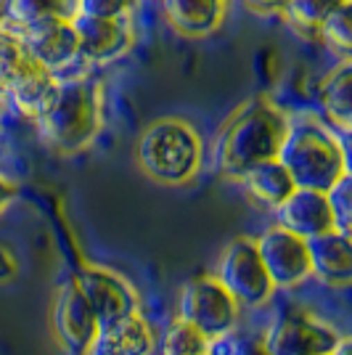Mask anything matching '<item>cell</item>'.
I'll return each mask as SVG.
<instances>
[{"mask_svg": "<svg viewBox=\"0 0 352 355\" xmlns=\"http://www.w3.org/2000/svg\"><path fill=\"white\" fill-rule=\"evenodd\" d=\"M328 207H331V218H334V228L339 234L350 236V215H352V178H342L334 189L326 191Z\"/></svg>", "mask_w": 352, "mask_h": 355, "instance_id": "cell-25", "label": "cell"}, {"mask_svg": "<svg viewBox=\"0 0 352 355\" xmlns=\"http://www.w3.org/2000/svg\"><path fill=\"white\" fill-rule=\"evenodd\" d=\"M53 331L67 350L74 355H88L90 345L96 340L98 321L88 308L85 297L80 295L77 284L67 282L56 295L53 302Z\"/></svg>", "mask_w": 352, "mask_h": 355, "instance_id": "cell-11", "label": "cell"}, {"mask_svg": "<svg viewBox=\"0 0 352 355\" xmlns=\"http://www.w3.org/2000/svg\"><path fill=\"white\" fill-rule=\"evenodd\" d=\"M30 61L32 59L27 56V51H24L21 40L16 37L14 32H8L0 27V98H3L6 88L14 83L16 74L21 72Z\"/></svg>", "mask_w": 352, "mask_h": 355, "instance_id": "cell-22", "label": "cell"}, {"mask_svg": "<svg viewBox=\"0 0 352 355\" xmlns=\"http://www.w3.org/2000/svg\"><path fill=\"white\" fill-rule=\"evenodd\" d=\"M215 279L225 286L238 308H260L273 295V284L265 273L254 239L236 236L220 254Z\"/></svg>", "mask_w": 352, "mask_h": 355, "instance_id": "cell-6", "label": "cell"}, {"mask_svg": "<svg viewBox=\"0 0 352 355\" xmlns=\"http://www.w3.org/2000/svg\"><path fill=\"white\" fill-rule=\"evenodd\" d=\"M8 30V27H3ZM14 32L16 37L21 40L27 56L35 64H40L48 72H61L67 67H72L74 61L80 59L77 51V35H74L72 21H40L32 27H21V30H8Z\"/></svg>", "mask_w": 352, "mask_h": 355, "instance_id": "cell-10", "label": "cell"}, {"mask_svg": "<svg viewBox=\"0 0 352 355\" xmlns=\"http://www.w3.org/2000/svg\"><path fill=\"white\" fill-rule=\"evenodd\" d=\"M228 0H161L167 24L183 37H206L220 30Z\"/></svg>", "mask_w": 352, "mask_h": 355, "instance_id": "cell-17", "label": "cell"}, {"mask_svg": "<svg viewBox=\"0 0 352 355\" xmlns=\"http://www.w3.org/2000/svg\"><path fill=\"white\" fill-rule=\"evenodd\" d=\"M135 0H77V16H93V19H127Z\"/></svg>", "mask_w": 352, "mask_h": 355, "instance_id": "cell-26", "label": "cell"}, {"mask_svg": "<svg viewBox=\"0 0 352 355\" xmlns=\"http://www.w3.org/2000/svg\"><path fill=\"white\" fill-rule=\"evenodd\" d=\"M177 318L193 326L206 340H222L234 334L238 324V305L215 276H193L183 284L177 300Z\"/></svg>", "mask_w": 352, "mask_h": 355, "instance_id": "cell-5", "label": "cell"}, {"mask_svg": "<svg viewBox=\"0 0 352 355\" xmlns=\"http://www.w3.org/2000/svg\"><path fill=\"white\" fill-rule=\"evenodd\" d=\"M279 225L299 239H315L334 228L331 207L323 191H308V189H294V193L276 209Z\"/></svg>", "mask_w": 352, "mask_h": 355, "instance_id": "cell-13", "label": "cell"}, {"mask_svg": "<svg viewBox=\"0 0 352 355\" xmlns=\"http://www.w3.org/2000/svg\"><path fill=\"white\" fill-rule=\"evenodd\" d=\"M135 159L161 186L191 183L202 167V138L186 119H154L135 144Z\"/></svg>", "mask_w": 352, "mask_h": 355, "instance_id": "cell-4", "label": "cell"}, {"mask_svg": "<svg viewBox=\"0 0 352 355\" xmlns=\"http://www.w3.org/2000/svg\"><path fill=\"white\" fill-rule=\"evenodd\" d=\"M85 297L88 308L93 311L98 326L117 321L132 313H141V300L127 279H122L117 270L103 266H82L72 279Z\"/></svg>", "mask_w": 352, "mask_h": 355, "instance_id": "cell-8", "label": "cell"}, {"mask_svg": "<svg viewBox=\"0 0 352 355\" xmlns=\"http://www.w3.org/2000/svg\"><path fill=\"white\" fill-rule=\"evenodd\" d=\"M206 345H209L206 337H202L193 326L183 324L177 318L175 324L164 331L161 355H206Z\"/></svg>", "mask_w": 352, "mask_h": 355, "instance_id": "cell-23", "label": "cell"}, {"mask_svg": "<svg viewBox=\"0 0 352 355\" xmlns=\"http://www.w3.org/2000/svg\"><path fill=\"white\" fill-rule=\"evenodd\" d=\"M157 337L141 313L101 324L88 355H151Z\"/></svg>", "mask_w": 352, "mask_h": 355, "instance_id": "cell-14", "label": "cell"}, {"mask_svg": "<svg viewBox=\"0 0 352 355\" xmlns=\"http://www.w3.org/2000/svg\"><path fill=\"white\" fill-rule=\"evenodd\" d=\"M342 334L302 311H283L265 331L267 355H331Z\"/></svg>", "mask_w": 352, "mask_h": 355, "instance_id": "cell-7", "label": "cell"}, {"mask_svg": "<svg viewBox=\"0 0 352 355\" xmlns=\"http://www.w3.org/2000/svg\"><path fill=\"white\" fill-rule=\"evenodd\" d=\"M352 0H292L283 11V21L294 27L302 35H315L318 27L328 19L331 14H337L339 8L350 6Z\"/></svg>", "mask_w": 352, "mask_h": 355, "instance_id": "cell-21", "label": "cell"}, {"mask_svg": "<svg viewBox=\"0 0 352 355\" xmlns=\"http://www.w3.org/2000/svg\"><path fill=\"white\" fill-rule=\"evenodd\" d=\"M279 162L286 167L297 189L328 191L342 178L350 175L347 154L339 138L315 119L292 122L289 135L281 146Z\"/></svg>", "mask_w": 352, "mask_h": 355, "instance_id": "cell-3", "label": "cell"}, {"mask_svg": "<svg viewBox=\"0 0 352 355\" xmlns=\"http://www.w3.org/2000/svg\"><path fill=\"white\" fill-rule=\"evenodd\" d=\"M80 14L77 0H8L6 3V21L3 27L8 30H21L40 21H74Z\"/></svg>", "mask_w": 352, "mask_h": 355, "instance_id": "cell-19", "label": "cell"}, {"mask_svg": "<svg viewBox=\"0 0 352 355\" xmlns=\"http://www.w3.org/2000/svg\"><path fill=\"white\" fill-rule=\"evenodd\" d=\"M56 88H59L56 74L43 69L40 64L30 61V64L14 77V83L6 88L3 101H8L11 109H16L21 117L37 122L40 114L48 109V104L53 101Z\"/></svg>", "mask_w": 352, "mask_h": 355, "instance_id": "cell-16", "label": "cell"}, {"mask_svg": "<svg viewBox=\"0 0 352 355\" xmlns=\"http://www.w3.org/2000/svg\"><path fill=\"white\" fill-rule=\"evenodd\" d=\"M331 355H352V345H350V340H347V337H342L337 347L331 350Z\"/></svg>", "mask_w": 352, "mask_h": 355, "instance_id": "cell-31", "label": "cell"}, {"mask_svg": "<svg viewBox=\"0 0 352 355\" xmlns=\"http://www.w3.org/2000/svg\"><path fill=\"white\" fill-rule=\"evenodd\" d=\"M72 27L77 35L80 59L93 61V64L114 61L132 48V27L127 19L74 16Z\"/></svg>", "mask_w": 352, "mask_h": 355, "instance_id": "cell-12", "label": "cell"}, {"mask_svg": "<svg viewBox=\"0 0 352 355\" xmlns=\"http://www.w3.org/2000/svg\"><path fill=\"white\" fill-rule=\"evenodd\" d=\"M103 83L96 74H82L59 83L37 128L45 144L59 154H77L101 133Z\"/></svg>", "mask_w": 352, "mask_h": 355, "instance_id": "cell-2", "label": "cell"}, {"mask_svg": "<svg viewBox=\"0 0 352 355\" xmlns=\"http://www.w3.org/2000/svg\"><path fill=\"white\" fill-rule=\"evenodd\" d=\"M350 77H352L350 59H342L331 72L323 77L321 85H318V104H321L323 114L342 133L350 130V117H352Z\"/></svg>", "mask_w": 352, "mask_h": 355, "instance_id": "cell-18", "label": "cell"}, {"mask_svg": "<svg viewBox=\"0 0 352 355\" xmlns=\"http://www.w3.org/2000/svg\"><path fill=\"white\" fill-rule=\"evenodd\" d=\"M16 276V257L6 247H0V284L11 282Z\"/></svg>", "mask_w": 352, "mask_h": 355, "instance_id": "cell-28", "label": "cell"}, {"mask_svg": "<svg viewBox=\"0 0 352 355\" xmlns=\"http://www.w3.org/2000/svg\"><path fill=\"white\" fill-rule=\"evenodd\" d=\"M289 128L292 117L265 96L241 104L225 119L218 135L215 144L218 170L225 178L241 180L254 167L279 159Z\"/></svg>", "mask_w": 352, "mask_h": 355, "instance_id": "cell-1", "label": "cell"}, {"mask_svg": "<svg viewBox=\"0 0 352 355\" xmlns=\"http://www.w3.org/2000/svg\"><path fill=\"white\" fill-rule=\"evenodd\" d=\"M265 273L273 284V289H294L310 279L308 241L283 231L281 225L267 228L254 239Z\"/></svg>", "mask_w": 352, "mask_h": 355, "instance_id": "cell-9", "label": "cell"}, {"mask_svg": "<svg viewBox=\"0 0 352 355\" xmlns=\"http://www.w3.org/2000/svg\"><path fill=\"white\" fill-rule=\"evenodd\" d=\"M315 37H321L326 48H331L342 59H347V56H350V45H352L350 6H344V8H339L337 14L328 16L321 27H318Z\"/></svg>", "mask_w": 352, "mask_h": 355, "instance_id": "cell-24", "label": "cell"}, {"mask_svg": "<svg viewBox=\"0 0 352 355\" xmlns=\"http://www.w3.org/2000/svg\"><path fill=\"white\" fill-rule=\"evenodd\" d=\"M310 276H318L326 286L344 289L352 282V244L347 234L328 231L308 239Z\"/></svg>", "mask_w": 352, "mask_h": 355, "instance_id": "cell-15", "label": "cell"}, {"mask_svg": "<svg viewBox=\"0 0 352 355\" xmlns=\"http://www.w3.org/2000/svg\"><path fill=\"white\" fill-rule=\"evenodd\" d=\"M16 193H19V189H16L14 183L8 180V178H3L0 175V212L8 207L11 202L16 199Z\"/></svg>", "mask_w": 352, "mask_h": 355, "instance_id": "cell-29", "label": "cell"}, {"mask_svg": "<svg viewBox=\"0 0 352 355\" xmlns=\"http://www.w3.org/2000/svg\"><path fill=\"white\" fill-rule=\"evenodd\" d=\"M292 0H244V6L254 14H283Z\"/></svg>", "mask_w": 352, "mask_h": 355, "instance_id": "cell-27", "label": "cell"}, {"mask_svg": "<svg viewBox=\"0 0 352 355\" xmlns=\"http://www.w3.org/2000/svg\"><path fill=\"white\" fill-rule=\"evenodd\" d=\"M234 355H267L263 340H247L234 347Z\"/></svg>", "mask_w": 352, "mask_h": 355, "instance_id": "cell-30", "label": "cell"}, {"mask_svg": "<svg viewBox=\"0 0 352 355\" xmlns=\"http://www.w3.org/2000/svg\"><path fill=\"white\" fill-rule=\"evenodd\" d=\"M241 180H244L247 191H249L260 205H265V207H270V209H279L294 193V189H297L292 183V178H289V173H286V167H283L279 159L254 167V170H249Z\"/></svg>", "mask_w": 352, "mask_h": 355, "instance_id": "cell-20", "label": "cell"}]
</instances>
